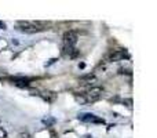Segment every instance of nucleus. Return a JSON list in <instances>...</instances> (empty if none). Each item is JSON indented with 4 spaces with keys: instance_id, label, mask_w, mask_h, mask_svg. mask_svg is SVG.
Segmentation results:
<instances>
[{
    "instance_id": "f257e3e1",
    "label": "nucleus",
    "mask_w": 157,
    "mask_h": 138,
    "mask_svg": "<svg viewBox=\"0 0 157 138\" xmlns=\"http://www.w3.org/2000/svg\"><path fill=\"white\" fill-rule=\"evenodd\" d=\"M102 93H103V90H102L101 87H91V89L85 93V94H83V96L85 97V101L87 102H95L102 97Z\"/></svg>"
},
{
    "instance_id": "f03ea898",
    "label": "nucleus",
    "mask_w": 157,
    "mask_h": 138,
    "mask_svg": "<svg viewBox=\"0 0 157 138\" xmlns=\"http://www.w3.org/2000/svg\"><path fill=\"white\" fill-rule=\"evenodd\" d=\"M78 120H82L84 123H98V124H103L105 120L98 116H95L94 113H82L78 115Z\"/></svg>"
},
{
    "instance_id": "7ed1b4c3",
    "label": "nucleus",
    "mask_w": 157,
    "mask_h": 138,
    "mask_svg": "<svg viewBox=\"0 0 157 138\" xmlns=\"http://www.w3.org/2000/svg\"><path fill=\"white\" fill-rule=\"evenodd\" d=\"M63 44L65 46H70V47H75V44L77 43V35H76V32H73V30H68V32L63 33Z\"/></svg>"
},
{
    "instance_id": "20e7f679",
    "label": "nucleus",
    "mask_w": 157,
    "mask_h": 138,
    "mask_svg": "<svg viewBox=\"0 0 157 138\" xmlns=\"http://www.w3.org/2000/svg\"><path fill=\"white\" fill-rule=\"evenodd\" d=\"M39 96L42 97V98L44 99L46 102H48V104H52V102L57 99V93L50 91V90H44V91L40 93Z\"/></svg>"
},
{
    "instance_id": "39448f33",
    "label": "nucleus",
    "mask_w": 157,
    "mask_h": 138,
    "mask_svg": "<svg viewBox=\"0 0 157 138\" xmlns=\"http://www.w3.org/2000/svg\"><path fill=\"white\" fill-rule=\"evenodd\" d=\"M10 82H13V84L18 86V87H29V83L32 82V79H29V77H13V79H10Z\"/></svg>"
},
{
    "instance_id": "423d86ee",
    "label": "nucleus",
    "mask_w": 157,
    "mask_h": 138,
    "mask_svg": "<svg viewBox=\"0 0 157 138\" xmlns=\"http://www.w3.org/2000/svg\"><path fill=\"white\" fill-rule=\"evenodd\" d=\"M127 53H125L124 50H116V51H113V53H110V55H109V59L110 61H121V59L127 58Z\"/></svg>"
},
{
    "instance_id": "0eeeda50",
    "label": "nucleus",
    "mask_w": 157,
    "mask_h": 138,
    "mask_svg": "<svg viewBox=\"0 0 157 138\" xmlns=\"http://www.w3.org/2000/svg\"><path fill=\"white\" fill-rule=\"evenodd\" d=\"M80 82L83 83V84H91L92 82H97V77H95V75H92V73H88V75H84L80 77Z\"/></svg>"
},
{
    "instance_id": "6e6552de",
    "label": "nucleus",
    "mask_w": 157,
    "mask_h": 138,
    "mask_svg": "<svg viewBox=\"0 0 157 138\" xmlns=\"http://www.w3.org/2000/svg\"><path fill=\"white\" fill-rule=\"evenodd\" d=\"M43 123H44V124L46 126H52L54 124V123H55V119H52V118H48V119H43Z\"/></svg>"
},
{
    "instance_id": "1a4fd4ad",
    "label": "nucleus",
    "mask_w": 157,
    "mask_h": 138,
    "mask_svg": "<svg viewBox=\"0 0 157 138\" xmlns=\"http://www.w3.org/2000/svg\"><path fill=\"white\" fill-rule=\"evenodd\" d=\"M75 98H76V101L80 102V104H85V102H87L84 96H75Z\"/></svg>"
},
{
    "instance_id": "9d476101",
    "label": "nucleus",
    "mask_w": 157,
    "mask_h": 138,
    "mask_svg": "<svg viewBox=\"0 0 157 138\" xmlns=\"http://www.w3.org/2000/svg\"><path fill=\"white\" fill-rule=\"evenodd\" d=\"M0 138H7L6 130H4V128H2V127H0Z\"/></svg>"
},
{
    "instance_id": "9b49d317",
    "label": "nucleus",
    "mask_w": 157,
    "mask_h": 138,
    "mask_svg": "<svg viewBox=\"0 0 157 138\" xmlns=\"http://www.w3.org/2000/svg\"><path fill=\"white\" fill-rule=\"evenodd\" d=\"M55 61H57V58L50 59V62H47V64H46V66H50V65H51V64H54V62H55Z\"/></svg>"
},
{
    "instance_id": "f8f14e48",
    "label": "nucleus",
    "mask_w": 157,
    "mask_h": 138,
    "mask_svg": "<svg viewBox=\"0 0 157 138\" xmlns=\"http://www.w3.org/2000/svg\"><path fill=\"white\" fill-rule=\"evenodd\" d=\"M0 28H2V29H6V24L0 21Z\"/></svg>"
},
{
    "instance_id": "ddd939ff",
    "label": "nucleus",
    "mask_w": 157,
    "mask_h": 138,
    "mask_svg": "<svg viewBox=\"0 0 157 138\" xmlns=\"http://www.w3.org/2000/svg\"><path fill=\"white\" fill-rule=\"evenodd\" d=\"M84 66H85V64H83V62H80V64H78V68H80V69H83V68H84Z\"/></svg>"
},
{
    "instance_id": "4468645a",
    "label": "nucleus",
    "mask_w": 157,
    "mask_h": 138,
    "mask_svg": "<svg viewBox=\"0 0 157 138\" xmlns=\"http://www.w3.org/2000/svg\"><path fill=\"white\" fill-rule=\"evenodd\" d=\"M51 138H57V134H55V133H54V131L51 133Z\"/></svg>"
}]
</instances>
